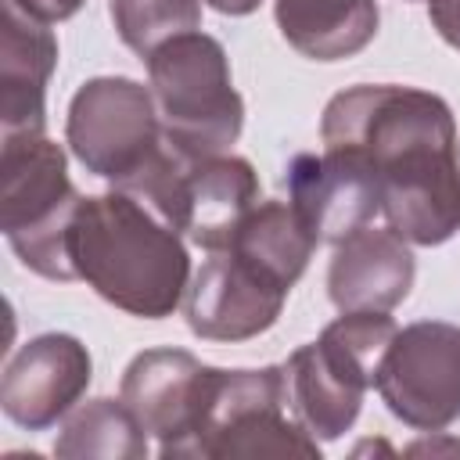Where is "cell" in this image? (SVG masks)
<instances>
[{
  "label": "cell",
  "instance_id": "obj_11",
  "mask_svg": "<svg viewBox=\"0 0 460 460\" xmlns=\"http://www.w3.org/2000/svg\"><path fill=\"white\" fill-rule=\"evenodd\" d=\"M90 381L93 359L75 334H36L4 363L0 406L18 428L43 431L75 410Z\"/></svg>",
  "mask_w": 460,
  "mask_h": 460
},
{
  "label": "cell",
  "instance_id": "obj_19",
  "mask_svg": "<svg viewBox=\"0 0 460 460\" xmlns=\"http://www.w3.org/2000/svg\"><path fill=\"white\" fill-rule=\"evenodd\" d=\"M119 40L140 54V61L180 32L201 25V0H108Z\"/></svg>",
  "mask_w": 460,
  "mask_h": 460
},
{
  "label": "cell",
  "instance_id": "obj_1",
  "mask_svg": "<svg viewBox=\"0 0 460 460\" xmlns=\"http://www.w3.org/2000/svg\"><path fill=\"white\" fill-rule=\"evenodd\" d=\"M323 151L359 158L377 187L388 226L420 248L460 230V158L453 108L420 86L359 83L320 115Z\"/></svg>",
  "mask_w": 460,
  "mask_h": 460
},
{
  "label": "cell",
  "instance_id": "obj_9",
  "mask_svg": "<svg viewBox=\"0 0 460 460\" xmlns=\"http://www.w3.org/2000/svg\"><path fill=\"white\" fill-rule=\"evenodd\" d=\"M219 367H205L183 349H144L129 359L119 399L158 438L165 460L190 456Z\"/></svg>",
  "mask_w": 460,
  "mask_h": 460
},
{
  "label": "cell",
  "instance_id": "obj_15",
  "mask_svg": "<svg viewBox=\"0 0 460 460\" xmlns=\"http://www.w3.org/2000/svg\"><path fill=\"white\" fill-rule=\"evenodd\" d=\"M259 205V176L241 155H212L187 162L180 234L205 252H223L241 219Z\"/></svg>",
  "mask_w": 460,
  "mask_h": 460
},
{
  "label": "cell",
  "instance_id": "obj_3",
  "mask_svg": "<svg viewBox=\"0 0 460 460\" xmlns=\"http://www.w3.org/2000/svg\"><path fill=\"white\" fill-rule=\"evenodd\" d=\"M165 144L183 158L226 155L244 126V101L234 90L223 43L201 29L165 40L144 58Z\"/></svg>",
  "mask_w": 460,
  "mask_h": 460
},
{
  "label": "cell",
  "instance_id": "obj_6",
  "mask_svg": "<svg viewBox=\"0 0 460 460\" xmlns=\"http://www.w3.org/2000/svg\"><path fill=\"white\" fill-rule=\"evenodd\" d=\"M190 456H320V442L288 406L284 363L219 370Z\"/></svg>",
  "mask_w": 460,
  "mask_h": 460
},
{
  "label": "cell",
  "instance_id": "obj_16",
  "mask_svg": "<svg viewBox=\"0 0 460 460\" xmlns=\"http://www.w3.org/2000/svg\"><path fill=\"white\" fill-rule=\"evenodd\" d=\"M273 18L288 47L313 61L356 58L381 25L377 0H277Z\"/></svg>",
  "mask_w": 460,
  "mask_h": 460
},
{
  "label": "cell",
  "instance_id": "obj_13",
  "mask_svg": "<svg viewBox=\"0 0 460 460\" xmlns=\"http://www.w3.org/2000/svg\"><path fill=\"white\" fill-rule=\"evenodd\" d=\"M58 68V36L18 4L0 7V140L47 129V83Z\"/></svg>",
  "mask_w": 460,
  "mask_h": 460
},
{
  "label": "cell",
  "instance_id": "obj_8",
  "mask_svg": "<svg viewBox=\"0 0 460 460\" xmlns=\"http://www.w3.org/2000/svg\"><path fill=\"white\" fill-rule=\"evenodd\" d=\"M374 388L388 413L413 431H446L460 420V327L417 320L392 334Z\"/></svg>",
  "mask_w": 460,
  "mask_h": 460
},
{
  "label": "cell",
  "instance_id": "obj_18",
  "mask_svg": "<svg viewBox=\"0 0 460 460\" xmlns=\"http://www.w3.org/2000/svg\"><path fill=\"white\" fill-rule=\"evenodd\" d=\"M54 456L65 460H144L147 431L122 399H90L75 406L54 442Z\"/></svg>",
  "mask_w": 460,
  "mask_h": 460
},
{
  "label": "cell",
  "instance_id": "obj_5",
  "mask_svg": "<svg viewBox=\"0 0 460 460\" xmlns=\"http://www.w3.org/2000/svg\"><path fill=\"white\" fill-rule=\"evenodd\" d=\"M79 201L61 144L47 133L0 140V230L25 270L47 280H75L68 230Z\"/></svg>",
  "mask_w": 460,
  "mask_h": 460
},
{
  "label": "cell",
  "instance_id": "obj_22",
  "mask_svg": "<svg viewBox=\"0 0 460 460\" xmlns=\"http://www.w3.org/2000/svg\"><path fill=\"white\" fill-rule=\"evenodd\" d=\"M212 11H219V14H230V18H244V14H252L262 0H205Z\"/></svg>",
  "mask_w": 460,
  "mask_h": 460
},
{
  "label": "cell",
  "instance_id": "obj_7",
  "mask_svg": "<svg viewBox=\"0 0 460 460\" xmlns=\"http://www.w3.org/2000/svg\"><path fill=\"white\" fill-rule=\"evenodd\" d=\"M65 144L86 172L119 187L165 144L151 86L129 75L86 79L68 101Z\"/></svg>",
  "mask_w": 460,
  "mask_h": 460
},
{
  "label": "cell",
  "instance_id": "obj_12",
  "mask_svg": "<svg viewBox=\"0 0 460 460\" xmlns=\"http://www.w3.org/2000/svg\"><path fill=\"white\" fill-rule=\"evenodd\" d=\"M288 194L309 230L331 244L367 226L381 212V187L374 172L349 155H295L288 165Z\"/></svg>",
  "mask_w": 460,
  "mask_h": 460
},
{
  "label": "cell",
  "instance_id": "obj_10",
  "mask_svg": "<svg viewBox=\"0 0 460 460\" xmlns=\"http://www.w3.org/2000/svg\"><path fill=\"white\" fill-rule=\"evenodd\" d=\"M288 291L237 252H208L183 295V320L205 341H248L277 323Z\"/></svg>",
  "mask_w": 460,
  "mask_h": 460
},
{
  "label": "cell",
  "instance_id": "obj_23",
  "mask_svg": "<svg viewBox=\"0 0 460 460\" xmlns=\"http://www.w3.org/2000/svg\"><path fill=\"white\" fill-rule=\"evenodd\" d=\"M438 449H449V453H460V442H442V446H435V442H413L406 453H438Z\"/></svg>",
  "mask_w": 460,
  "mask_h": 460
},
{
  "label": "cell",
  "instance_id": "obj_2",
  "mask_svg": "<svg viewBox=\"0 0 460 460\" xmlns=\"http://www.w3.org/2000/svg\"><path fill=\"white\" fill-rule=\"evenodd\" d=\"M68 259L75 280H86L108 305L140 320L172 316L190 284L183 234L115 187L79 201Z\"/></svg>",
  "mask_w": 460,
  "mask_h": 460
},
{
  "label": "cell",
  "instance_id": "obj_4",
  "mask_svg": "<svg viewBox=\"0 0 460 460\" xmlns=\"http://www.w3.org/2000/svg\"><path fill=\"white\" fill-rule=\"evenodd\" d=\"M395 331L399 327L388 313H341L316 341L288 356V406L316 442H334L356 424Z\"/></svg>",
  "mask_w": 460,
  "mask_h": 460
},
{
  "label": "cell",
  "instance_id": "obj_21",
  "mask_svg": "<svg viewBox=\"0 0 460 460\" xmlns=\"http://www.w3.org/2000/svg\"><path fill=\"white\" fill-rule=\"evenodd\" d=\"M11 4H18L25 14H32V18H40V22L54 25V22L72 18L86 0H11Z\"/></svg>",
  "mask_w": 460,
  "mask_h": 460
},
{
  "label": "cell",
  "instance_id": "obj_20",
  "mask_svg": "<svg viewBox=\"0 0 460 460\" xmlns=\"http://www.w3.org/2000/svg\"><path fill=\"white\" fill-rule=\"evenodd\" d=\"M428 18L438 36L460 50V0H428Z\"/></svg>",
  "mask_w": 460,
  "mask_h": 460
},
{
  "label": "cell",
  "instance_id": "obj_14",
  "mask_svg": "<svg viewBox=\"0 0 460 460\" xmlns=\"http://www.w3.org/2000/svg\"><path fill=\"white\" fill-rule=\"evenodd\" d=\"M417 277V262L410 241H402L392 226H359L345 241L334 244L327 266V295L338 313H392L406 302Z\"/></svg>",
  "mask_w": 460,
  "mask_h": 460
},
{
  "label": "cell",
  "instance_id": "obj_17",
  "mask_svg": "<svg viewBox=\"0 0 460 460\" xmlns=\"http://www.w3.org/2000/svg\"><path fill=\"white\" fill-rule=\"evenodd\" d=\"M320 237L298 216L291 201H259L230 237V252L266 270L284 288H295L305 273Z\"/></svg>",
  "mask_w": 460,
  "mask_h": 460
}]
</instances>
